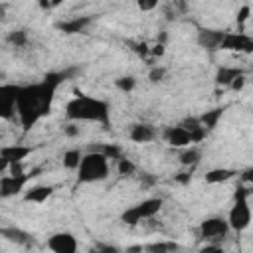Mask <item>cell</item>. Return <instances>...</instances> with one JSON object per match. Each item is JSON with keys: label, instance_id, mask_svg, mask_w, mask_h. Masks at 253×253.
<instances>
[{"label": "cell", "instance_id": "obj_1", "mask_svg": "<svg viewBox=\"0 0 253 253\" xmlns=\"http://www.w3.org/2000/svg\"><path fill=\"white\" fill-rule=\"evenodd\" d=\"M69 71H49L43 75L42 81L20 85L18 87V105H16V117L20 121V126L24 132H28L32 126H36L43 117L51 113V103L55 97L57 87L67 81Z\"/></svg>", "mask_w": 253, "mask_h": 253}, {"label": "cell", "instance_id": "obj_2", "mask_svg": "<svg viewBox=\"0 0 253 253\" xmlns=\"http://www.w3.org/2000/svg\"><path fill=\"white\" fill-rule=\"evenodd\" d=\"M65 119L71 123H99L107 128L111 125V107L105 99L91 97L75 89V97L65 105Z\"/></svg>", "mask_w": 253, "mask_h": 253}, {"label": "cell", "instance_id": "obj_3", "mask_svg": "<svg viewBox=\"0 0 253 253\" xmlns=\"http://www.w3.org/2000/svg\"><path fill=\"white\" fill-rule=\"evenodd\" d=\"M109 178V158L97 150H89L83 154V160L77 170L79 184H95Z\"/></svg>", "mask_w": 253, "mask_h": 253}, {"label": "cell", "instance_id": "obj_4", "mask_svg": "<svg viewBox=\"0 0 253 253\" xmlns=\"http://www.w3.org/2000/svg\"><path fill=\"white\" fill-rule=\"evenodd\" d=\"M249 192L245 186H237L235 194H233V206L227 213V223L231 231H245L251 223V208H249Z\"/></svg>", "mask_w": 253, "mask_h": 253}, {"label": "cell", "instance_id": "obj_5", "mask_svg": "<svg viewBox=\"0 0 253 253\" xmlns=\"http://www.w3.org/2000/svg\"><path fill=\"white\" fill-rule=\"evenodd\" d=\"M162 210V198H146L121 213V221L126 225H138L144 219H152Z\"/></svg>", "mask_w": 253, "mask_h": 253}, {"label": "cell", "instance_id": "obj_6", "mask_svg": "<svg viewBox=\"0 0 253 253\" xmlns=\"http://www.w3.org/2000/svg\"><path fill=\"white\" fill-rule=\"evenodd\" d=\"M229 223H227V217H221V215H210L206 219L200 221V227H198V235L200 239H204L206 243H215L219 245L227 233H229Z\"/></svg>", "mask_w": 253, "mask_h": 253}, {"label": "cell", "instance_id": "obj_7", "mask_svg": "<svg viewBox=\"0 0 253 253\" xmlns=\"http://www.w3.org/2000/svg\"><path fill=\"white\" fill-rule=\"evenodd\" d=\"M36 176H40V168H34L32 172H28V174H24V176L2 174V178H0V198L6 200V198H12V196L22 194L24 188H26V184H28L32 178H36Z\"/></svg>", "mask_w": 253, "mask_h": 253}, {"label": "cell", "instance_id": "obj_8", "mask_svg": "<svg viewBox=\"0 0 253 253\" xmlns=\"http://www.w3.org/2000/svg\"><path fill=\"white\" fill-rule=\"evenodd\" d=\"M18 87L20 85H14V83L0 85V119H4V121H12L16 117Z\"/></svg>", "mask_w": 253, "mask_h": 253}, {"label": "cell", "instance_id": "obj_9", "mask_svg": "<svg viewBox=\"0 0 253 253\" xmlns=\"http://www.w3.org/2000/svg\"><path fill=\"white\" fill-rule=\"evenodd\" d=\"M36 148L34 146H28V144H4L0 148V170L6 172V168L10 164H18V162H24V158H28Z\"/></svg>", "mask_w": 253, "mask_h": 253}, {"label": "cell", "instance_id": "obj_10", "mask_svg": "<svg viewBox=\"0 0 253 253\" xmlns=\"http://www.w3.org/2000/svg\"><path fill=\"white\" fill-rule=\"evenodd\" d=\"M221 51H237V53H253V38L243 32H225L221 42Z\"/></svg>", "mask_w": 253, "mask_h": 253}, {"label": "cell", "instance_id": "obj_11", "mask_svg": "<svg viewBox=\"0 0 253 253\" xmlns=\"http://www.w3.org/2000/svg\"><path fill=\"white\" fill-rule=\"evenodd\" d=\"M47 249L51 253H77V237L69 231H57L47 237Z\"/></svg>", "mask_w": 253, "mask_h": 253}, {"label": "cell", "instance_id": "obj_12", "mask_svg": "<svg viewBox=\"0 0 253 253\" xmlns=\"http://www.w3.org/2000/svg\"><path fill=\"white\" fill-rule=\"evenodd\" d=\"M162 140L172 146V148H188L192 146V140H190V132L186 128H182L180 125H170V126H164L162 130Z\"/></svg>", "mask_w": 253, "mask_h": 253}, {"label": "cell", "instance_id": "obj_13", "mask_svg": "<svg viewBox=\"0 0 253 253\" xmlns=\"http://www.w3.org/2000/svg\"><path fill=\"white\" fill-rule=\"evenodd\" d=\"M225 38V32L221 30H210V28H202L198 32V45L204 47L206 51L213 53V51H221V42Z\"/></svg>", "mask_w": 253, "mask_h": 253}, {"label": "cell", "instance_id": "obj_14", "mask_svg": "<svg viewBox=\"0 0 253 253\" xmlns=\"http://www.w3.org/2000/svg\"><path fill=\"white\" fill-rule=\"evenodd\" d=\"M91 22H93L91 16H73V18H69V20L57 22L55 28H57L61 34H65V36H73V34H83V32L91 26Z\"/></svg>", "mask_w": 253, "mask_h": 253}, {"label": "cell", "instance_id": "obj_15", "mask_svg": "<svg viewBox=\"0 0 253 253\" xmlns=\"http://www.w3.org/2000/svg\"><path fill=\"white\" fill-rule=\"evenodd\" d=\"M128 138L136 144H146L156 138V128L150 123H132L128 126Z\"/></svg>", "mask_w": 253, "mask_h": 253}, {"label": "cell", "instance_id": "obj_16", "mask_svg": "<svg viewBox=\"0 0 253 253\" xmlns=\"http://www.w3.org/2000/svg\"><path fill=\"white\" fill-rule=\"evenodd\" d=\"M0 233H2V237H4L8 243L20 245V247H32V245H34V237H32L28 231L20 229V227H14V225H4V227L0 229Z\"/></svg>", "mask_w": 253, "mask_h": 253}, {"label": "cell", "instance_id": "obj_17", "mask_svg": "<svg viewBox=\"0 0 253 253\" xmlns=\"http://www.w3.org/2000/svg\"><path fill=\"white\" fill-rule=\"evenodd\" d=\"M241 75H245L243 73V69H239V67H231V65H221V67H217V71H215V85L217 87H229L237 77H241Z\"/></svg>", "mask_w": 253, "mask_h": 253}, {"label": "cell", "instance_id": "obj_18", "mask_svg": "<svg viewBox=\"0 0 253 253\" xmlns=\"http://www.w3.org/2000/svg\"><path fill=\"white\" fill-rule=\"evenodd\" d=\"M51 194H53V186H49V184H36V186L28 188L24 192V200L32 202V204H43Z\"/></svg>", "mask_w": 253, "mask_h": 253}, {"label": "cell", "instance_id": "obj_19", "mask_svg": "<svg viewBox=\"0 0 253 253\" xmlns=\"http://www.w3.org/2000/svg\"><path fill=\"white\" fill-rule=\"evenodd\" d=\"M235 174H237V172L231 170V168H211V170L206 172L204 180H206L208 184H221V182L231 180Z\"/></svg>", "mask_w": 253, "mask_h": 253}, {"label": "cell", "instance_id": "obj_20", "mask_svg": "<svg viewBox=\"0 0 253 253\" xmlns=\"http://www.w3.org/2000/svg\"><path fill=\"white\" fill-rule=\"evenodd\" d=\"M223 111H225V107H215V109H210V111H206V113L200 115V121H202V125L208 128V132L217 126L219 119L223 117Z\"/></svg>", "mask_w": 253, "mask_h": 253}, {"label": "cell", "instance_id": "obj_21", "mask_svg": "<svg viewBox=\"0 0 253 253\" xmlns=\"http://www.w3.org/2000/svg\"><path fill=\"white\" fill-rule=\"evenodd\" d=\"M200 158H202V150L198 148V146H188V148H184L182 152H180V156H178V160H180V164L182 166H186V168H194L198 162H200Z\"/></svg>", "mask_w": 253, "mask_h": 253}, {"label": "cell", "instance_id": "obj_22", "mask_svg": "<svg viewBox=\"0 0 253 253\" xmlns=\"http://www.w3.org/2000/svg\"><path fill=\"white\" fill-rule=\"evenodd\" d=\"M180 245L176 241H152L144 245V253H178Z\"/></svg>", "mask_w": 253, "mask_h": 253}, {"label": "cell", "instance_id": "obj_23", "mask_svg": "<svg viewBox=\"0 0 253 253\" xmlns=\"http://www.w3.org/2000/svg\"><path fill=\"white\" fill-rule=\"evenodd\" d=\"M81 160H83V152H81L79 148H69V150H65V152H63V158H61L63 168H67V170H79Z\"/></svg>", "mask_w": 253, "mask_h": 253}, {"label": "cell", "instance_id": "obj_24", "mask_svg": "<svg viewBox=\"0 0 253 253\" xmlns=\"http://www.w3.org/2000/svg\"><path fill=\"white\" fill-rule=\"evenodd\" d=\"M89 150H97L101 154H105L109 160H119L123 158V148L119 144H97V146H89Z\"/></svg>", "mask_w": 253, "mask_h": 253}, {"label": "cell", "instance_id": "obj_25", "mask_svg": "<svg viewBox=\"0 0 253 253\" xmlns=\"http://www.w3.org/2000/svg\"><path fill=\"white\" fill-rule=\"evenodd\" d=\"M6 43H10L12 47H24V45L28 43V32L22 30V28L8 32V36H6Z\"/></svg>", "mask_w": 253, "mask_h": 253}, {"label": "cell", "instance_id": "obj_26", "mask_svg": "<svg viewBox=\"0 0 253 253\" xmlns=\"http://www.w3.org/2000/svg\"><path fill=\"white\" fill-rule=\"evenodd\" d=\"M115 87L119 91H123V93H130L136 87V79L132 75H121V77L115 79Z\"/></svg>", "mask_w": 253, "mask_h": 253}, {"label": "cell", "instance_id": "obj_27", "mask_svg": "<svg viewBox=\"0 0 253 253\" xmlns=\"http://www.w3.org/2000/svg\"><path fill=\"white\" fill-rule=\"evenodd\" d=\"M117 172H119V176H132L136 172V164L130 158L123 156L117 160Z\"/></svg>", "mask_w": 253, "mask_h": 253}, {"label": "cell", "instance_id": "obj_28", "mask_svg": "<svg viewBox=\"0 0 253 253\" xmlns=\"http://www.w3.org/2000/svg\"><path fill=\"white\" fill-rule=\"evenodd\" d=\"M178 125H180L182 128H186L188 132H194L196 128L204 126V125H202V121H200V117H186V119H182Z\"/></svg>", "mask_w": 253, "mask_h": 253}, {"label": "cell", "instance_id": "obj_29", "mask_svg": "<svg viewBox=\"0 0 253 253\" xmlns=\"http://www.w3.org/2000/svg\"><path fill=\"white\" fill-rule=\"evenodd\" d=\"M249 16H251V8H249V4H243V6H239V10L235 12V22H237L239 26H243V24L249 20Z\"/></svg>", "mask_w": 253, "mask_h": 253}, {"label": "cell", "instance_id": "obj_30", "mask_svg": "<svg viewBox=\"0 0 253 253\" xmlns=\"http://www.w3.org/2000/svg\"><path fill=\"white\" fill-rule=\"evenodd\" d=\"M61 130H63V134H65L67 138H75V136H79V134H81L79 123H71V121H69V123H67L63 128H61Z\"/></svg>", "mask_w": 253, "mask_h": 253}, {"label": "cell", "instance_id": "obj_31", "mask_svg": "<svg viewBox=\"0 0 253 253\" xmlns=\"http://www.w3.org/2000/svg\"><path fill=\"white\" fill-rule=\"evenodd\" d=\"M164 75H166V69L164 67H152L150 71H148V79H150V83H160L162 79H164Z\"/></svg>", "mask_w": 253, "mask_h": 253}, {"label": "cell", "instance_id": "obj_32", "mask_svg": "<svg viewBox=\"0 0 253 253\" xmlns=\"http://www.w3.org/2000/svg\"><path fill=\"white\" fill-rule=\"evenodd\" d=\"M206 136H208V128H206V126H200V128H196L194 132H190V140H192L194 146L200 144L202 140H206Z\"/></svg>", "mask_w": 253, "mask_h": 253}, {"label": "cell", "instance_id": "obj_33", "mask_svg": "<svg viewBox=\"0 0 253 253\" xmlns=\"http://www.w3.org/2000/svg\"><path fill=\"white\" fill-rule=\"evenodd\" d=\"M4 174H10V176H24V174H28V172H26V168H24V162H18V164H10Z\"/></svg>", "mask_w": 253, "mask_h": 253}, {"label": "cell", "instance_id": "obj_34", "mask_svg": "<svg viewBox=\"0 0 253 253\" xmlns=\"http://www.w3.org/2000/svg\"><path fill=\"white\" fill-rule=\"evenodd\" d=\"M95 253H125V251H121L117 245H111V243H99L95 247Z\"/></svg>", "mask_w": 253, "mask_h": 253}, {"label": "cell", "instance_id": "obj_35", "mask_svg": "<svg viewBox=\"0 0 253 253\" xmlns=\"http://www.w3.org/2000/svg\"><path fill=\"white\" fill-rule=\"evenodd\" d=\"M138 10H142V12H150V10H154L156 6H158V2L156 0H138Z\"/></svg>", "mask_w": 253, "mask_h": 253}, {"label": "cell", "instance_id": "obj_36", "mask_svg": "<svg viewBox=\"0 0 253 253\" xmlns=\"http://www.w3.org/2000/svg\"><path fill=\"white\" fill-rule=\"evenodd\" d=\"M239 178H241L243 184H251V186H253V166L245 168V170L239 174Z\"/></svg>", "mask_w": 253, "mask_h": 253}, {"label": "cell", "instance_id": "obj_37", "mask_svg": "<svg viewBox=\"0 0 253 253\" xmlns=\"http://www.w3.org/2000/svg\"><path fill=\"white\" fill-rule=\"evenodd\" d=\"M190 180H192V174H190V172H178V174L174 176V182H178V184H182V186L190 184Z\"/></svg>", "mask_w": 253, "mask_h": 253}, {"label": "cell", "instance_id": "obj_38", "mask_svg": "<svg viewBox=\"0 0 253 253\" xmlns=\"http://www.w3.org/2000/svg\"><path fill=\"white\" fill-rule=\"evenodd\" d=\"M245 81H247V77H245V75H241V77H237V79L229 85V89H233V91H241V89L245 87Z\"/></svg>", "mask_w": 253, "mask_h": 253}, {"label": "cell", "instance_id": "obj_39", "mask_svg": "<svg viewBox=\"0 0 253 253\" xmlns=\"http://www.w3.org/2000/svg\"><path fill=\"white\" fill-rule=\"evenodd\" d=\"M200 253H225L223 249H221V245H215V243H208Z\"/></svg>", "mask_w": 253, "mask_h": 253}, {"label": "cell", "instance_id": "obj_40", "mask_svg": "<svg viewBox=\"0 0 253 253\" xmlns=\"http://www.w3.org/2000/svg\"><path fill=\"white\" fill-rule=\"evenodd\" d=\"M150 53H152L154 57H162V55H164V43H158V42H156V43L150 47Z\"/></svg>", "mask_w": 253, "mask_h": 253}, {"label": "cell", "instance_id": "obj_41", "mask_svg": "<svg viewBox=\"0 0 253 253\" xmlns=\"http://www.w3.org/2000/svg\"><path fill=\"white\" fill-rule=\"evenodd\" d=\"M140 184H142V186H154V184H156V178L150 176V174H142V176H140Z\"/></svg>", "mask_w": 253, "mask_h": 253}, {"label": "cell", "instance_id": "obj_42", "mask_svg": "<svg viewBox=\"0 0 253 253\" xmlns=\"http://www.w3.org/2000/svg\"><path fill=\"white\" fill-rule=\"evenodd\" d=\"M61 2H45V0H40V8H43V10H51V8H57Z\"/></svg>", "mask_w": 253, "mask_h": 253}, {"label": "cell", "instance_id": "obj_43", "mask_svg": "<svg viewBox=\"0 0 253 253\" xmlns=\"http://www.w3.org/2000/svg\"><path fill=\"white\" fill-rule=\"evenodd\" d=\"M125 253H144V245H130L125 249Z\"/></svg>", "mask_w": 253, "mask_h": 253}, {"label": "cell", "instance_id": "obj_44", "mask_svg": "<svg viewBox=\"0 0 253 253\" xmlns=\"http://www.w3.org/2000/svg\"><path fill=\"white\" fill-rule=\"evenodd\" d=\"M134 49H136V53H140V55H146V53L150 51V49H148V45H146L144 42H142V43H138V45H136Z\"/></svg>", "mask_w": 253, "mask_h": 253}, {"label": "cell", "instance_id": "obj_45", "mask_svg": "<svg viewBox=\"0 0 253 253\" xmlns=\"http://www.w3.org/2000/svg\"><path fill=\"white\" fill-rule=\"evenodd\" d=\"M251 79H253V75H251Z\"/></svg>", "mask_w": 253, "mask_h": 253}]
</instances>
